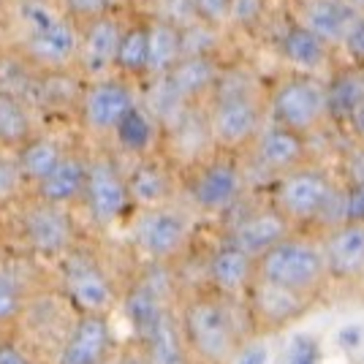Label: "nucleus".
<instances>
[{
    "mask_svg": "<svg viewBox=\"0 0 364 364\" xmlns=\"http://www.w3.org/2000/svg\"><path fill=\"white\" fill-rule=\"evenodd\" d=\"M19 16L28 28L25 52L44 71H65L79 60L82 33L71 16L49 0H22Z\"/></svg>",
    "mask_w": 364,
    "mask_h": 364,
    "instance_id": "nucleus-1",
    "label": "nucleus"
},
{
    "mask_svg": "<svg viewBox=\"0 0 364 364\" xmlns=\"http://www.w3.org/2000/svg\"><path fill=\"white\" fill-rule=\"evenodd\" d=\"M264 117H267V107H261V98L256 92L247 85H231L223 71L218 90L213 92L210 107H207L215 150H250V144L264 131Z\"/></svg>",
    "mask_w": 364,
    "mask_h": 364,
    "instance_id": "nucleus-2",
    "label": "nucleus"
},
{
    "mask_svg": "<svg viewBox=\"0 0 364 364\" xmlns=\"http://www.w3.org/2000/svg\"><path fill=\"white\" fill-rule=\"evenodd\" d=\"M180 326L191 353L207 364H231L237 356V321L226 296H196L182 307Z\"/></svg>",
    "mask_w": 364,
    "mask_h": 364,
    "instance_id": "nucleus-3",
    "label": "nucleus"
},
{
    "mask_svg": "<svg viewBox=\"0 0 364 364\" xmlns=\"http://www.w3.org/2000/svg\"><path fill=\"white\" fill-rule=\"evenodd\" d=\"M267 117L302 136H310L329 120V92L326 79L310 74H291L280 79L269 92Z\"/></svg>",
    "mask_w": 364,
    "mask_h": 364,
    "instance_id": "nucleus-4",
    "label": "nucleus"
},
{
    "mask_svg": "<svg viewBox=\"0 0 364 364\" xmlns=\"http://www.w3.org/2000/svg\"><path fill=\"white\" fill-rule=\"evenodd\" d=\"M326 272L329 269H326L323 245L299 237H289L286 242L274 245L269 253H264L256 261V280L294 291L299 296L321 286Z\"/></svg>",
    "mask_w": 364,
    "mask_h": 364,
    "instance_id": "nucleus-5",
    "label": "nucleus"
},
{
    "mask_svg": "<svg viewBox=\"0 0 364 364\" xmlns=\"http://www.w3.org/2000/svg\"><path fill=\"white\" fill-rule=\"evenodd\" d=\"M337 182L321 171L318 166H299L286 171L272 182V207L289 218V223L296 226H313L321 223L329 201L337 193Z\"/></svg>",
    "mask_w": 364,
    "mask_h": 364,
    "instance_id": "nucleus-6",
    "label": "nucleus"
},
{
    "mask_svg": "<svg viewBox=\"0 0 364 364\" xmlns=\"http://www.w3.org/2000/svg\"><path fill=\"white\" fill-rule=\"evenodd\" d=\"M191 204L204 215H228L245 196V168L226 152L210 155L193 166L188 180Z\"/></svg>",
    "mask_w": 364,
    "mask_h": 364,
    "instance_id": "nucleus-7",
    "label": "nucleus"
},
{
    "mask_svg": "<svg viewBox=\"0 0 364 364\" xmlns=\"http://www.w3.org/2000/svg\"><path fill=\"white\" fill-rule=\"evenodd\" d=\"M19 237L31 256L63 261L68 253H74V218L68 213V207H55L33 198L19 215Z\"/></svg>",
    "mask_w": 364,
    "mask_h": 364,
    "instance_id": "nucleus-8",
    "label": "nucleus"
},
{
    "mask_svg": "<svg viewBox=\"0 0 364 364\" xmlns=\"http://www.w3.org/2000/svg\"><path fill=\"white\" fill-rule=\"evenodd\" d=\"M82 204L98 228H112L134 213L128 180L112 155H92L87 164V185Z\"/></svg>",
    "mask_w": 364,
    "mask_h": 364,
    "instance_id": "nucleus-9",
    "label": "nucleus"
},
{
    "mask_svg": "<svg viewBox=\"0 0 364 364\" xmlns=\"http://www.w3.org/2000/svg\"><path fill=\"white\" fill-rule=\"evenodd\" d=\"M191 237V220L177 207H158L141 210L131 220V242L150 264H164L182 253Z\"/></svg>",
    "mask_w": 364,
    "mask_h": 364,
    "instance_id": "nucleus-10",
    "label": "nucleus"
},
{
    "mask_svg": "<svg viewBox=\"0 0 364 364\" xmlns=\"http://www.w3.org/2000/svg\"><path fill=\"white\" fill-rule=\"evenodd\" d=\"M136 104L139 98L134 85L122 76L112 74L104 79H92L82 87L79 117H82V125L95 136H114L117 125Z\"/></svg>",
    "mask_w": 364,
    "mask_h": 364,
    "instance_id": "nucleus-11",
    "label": "nucleus"
},
{
    "mask_svg": "<svg viewBox=\"0 0 364 364\" xmlns=\"http://www.w3.org/2000/svg\"><path fill=\"white\" fill-rule=\"evenodd\" d=\"M63 264V294L79 310V316H107L117 302L114 283L90 256L68 253Z\"/></svg>",
    "mask_w": 364,
    "mask_h": 364,
    "instance_id": "nucleus-12",
    "label": "nucleus"
},
{
    "mask_svg": "<svg viewBox=\"0 0 364 364\" xmlns=\"http://www.w3.org/2000/svg\"><path fill=\"white\" fill-rule=\"evenodd\" d=\"M125 25H128V22H122L114 11L104 16H95L90 22L79 25L82 44H79V60L76 63H79L82 76H85L87 82L114 74Z\"/></svg>",
    "mask_w": 364,
    "mask_h": 364,
    "instance_id": "nucleus-13",
    "label": "nucleus"
},
{
    "mask_svg": "<svg viewBox=\"0 0 364 364\" xmlns=\"http://www.w3.org/2000/svg\"><path fill=\"white\" fill-rule=\"evenodd\" d=\"M277 52L296 74L329 76L337 68V60H334L337 49L326 44L313 31H307L302 22H296L294 16L283 25V31L277 36Z\"/></svg>",
    "mask_w": 364,
    "mask_h": 364,
    "instance_id": "nucleus-14",
    "label": "nucleus"
},
{
    "mask_svg": "<svg viewBox=\"0 0 364 364\" xmlns=\"http://www.w3.org/2000/svg\"><path fill=\"white\" fill-rule=\"evenodd\" d=\"M250 152H253V161H256L258 168L280 177L286 171L307 166L310 144H307V136H302V134L269 122V125H264V131L250 144Z\"/></svg>",
    "mask_w": 364,
    "mask_h": 364,
    "instance_id": "nucleus-15",
    "label": "nucleus"
},
{
    "mask_svg": "<svg viewBox=\"0 0 364 364\" xmlns=\"http://www.w3.org/2000/svg\"><path fill=\"white\" fill-rule=\"evenodd\" d=\"M291 234H294V226L289 223V218L277 213L269 204V207H261L256 213L242 215L234 226L228 228L226 242H231L234 247H240L258 261L264 253H269L274 245L286 242Z\"/></svg>",
    "mask_w": 364,
    "mask_h": 364,
    "instance_id": "nucleus-16",
    "label": "nucleus"
},
{
    "mask_svg": "<svg viewBox=\"0 0 364 364\" xmlns=\"http://www.w3.org/2000/svg\"><path fill=\"white\" fill-rule=\"evenodd\" d=\"M112 348V326L107 316H79L65 332L55 364H104Z\"/></svg>",
    "mask_w": 364,
    "mask_h": 364,
    "instance_id": "nucleus-17",
    "label": "nucleus"
},
{
    "mask_svg": "<svg viewBox=\"0 0 364 364\" xmlns=\"http://www.w3.org/2000/svg\"><path fill=\"white\" fill-rule=\"evenodd\" d=\"M362 14L348 0H294V19L340 52L353 19Z\"/></svg>",
    "mask_w": 364,
    "mask_h": 364,
    "instance_id": "nucleus-18",
    "label": "nucleus"
},
{
    "mask_svg": "<svg viewBox=\"0 0 364 364\" xmlns=\"http://www.w3.org/2000/svg\"><path fill=\"white\" fill-rule=\"evenodd\" d=\"M207 280L218 296L234 299L256 283V258L223 240L207 258Z\"/></svg>",
    "mask_w": 364,
    "mask_h": 364,
    "instance_id": "nucleus-19",
    "label": "nucleus"
},
{
    "mask_svg": "<svg viewBox=\"0 0 364 364\" xmlns=\"http://www.w3.org/2000/svg\"><path fill=\"white\" fill-rule=\"evenodd\" d=\"M125 180H128V193H131V204L136 213L171 204V196H174L171 171L155 152L147 158H139L136 164L125 171Z\"/></svg>",
    "mask_w": 364,
    "mask_h": 364,
    "instance_id": "nucleus-20",
    "label": "nucleus"
},
{
    "mask_svg": "<svg viewBox=\"0 0 364 364\" xmlns=\"http://www.w3.org/2000/svg\"><path fill=\"white\" fill-rule=\"evenodd\" d=\"M223 76V65L213 58H182L166 76H161L168 85V90L180 98L182 104H201L204 98H213L218 82Z\"/></svg>",
    "mask_w": 364,
    "mask_h": 364,
    "instance_id": "nucleus-21",
    "label": "nucleus"
},
{
    "mask_svg": "<svg viewBox=\"0 0 364 364\" xmlns=\"http://www.w3.org/2000/svg\"><path fill=\"white\" fill-rule=\"evenodd\" d=\"M326 269L340 280H350L364 272V220H346L326 231L323 240Z\"/></svg>",
    "mask_w": 364,
    "mask_h": 364,
    "instance_id": "nucleus-22",
    "label": "nucleus"
},
{
    "mask_svg": "<svg viewBox=\"0 0 364 364\" xmlns=\"http://www.w3.org/2000/svg\"><path fill=\"white\" fill-rule=\"evenodd\" d=\"M87 164L90 158H85L82 152L68 150L60 166L55 168L44 182H38L33 188V198L55 204V207H74L85 196V185H87Z\"/></svg>",
    "mask_w": 364,
    "mask_h": 364,
    "instance_id": "nucleus-23",
    "label": "nucleus"
},
{
    "mask_svg": "<svg viewBox=\"0 0 364 364\" xmlns=\"http://www.w3.org/2000/svg\"><path fill=\"white\" fill-rule=\"evenodd\" d=\"M164 136L171 139V147L177 152V158H182L185 164H193V166L207 161V150L215 147L213 134H210V120H207V109H201V104H193V107L185 109L180 114V120L164 131Z\"/></svg>",
    "mask_w": 364,
    "mask_h": 364,
    "instance_id": "nucleus-24",
    "label": "nucleus"
},
{
    "mask_svg": "<svg viewBox=\"0 0 364 364\" xmlns=\"http://www.w3.org/2000/svg\"><path fill=\"white\" fill-rule=\"evenodd\" d=\"M141 353L147 364H191V348L185 343L180 318L168 307L158 318V323L150 329V334L141 340Z\"/></svg>",
    "mask_w": 364,
    "mask_h": 364,
    "instance_id": "nucleus-25",
    "label": "nucleus"
},
{
    "mask_svg": "<svg viewBox=\"0 0 364 364\" xmlns=\"http://www.w3.org/2000/svg\"><path fill=\"white\" fill-rule=\"evenodd\" d=\"M161 136H164V125L155 120V114L144 107V101H139L136 107L125 114V120L117 125L112 139L120 144V150L139 161V158H147L155 152Z\"/></svg>",
    "mask_w": 364,
    "mask_h": 364,
    "instance_id": "nucleus-26",
    "label": "nucleus"
},
{
    "mask_svg": "<svg viewBox=\"0 0 364 364\" xmlns=\"http://www.w3.org/2000/svg\"><path fill=\"white\" fill-rule=\"evenodd\" d=\"M65 152L68 150H65L55 136H33L14 152L16 164H19V171H22V177H25L31 191L60 166Z\"/></svg>",
    "mask_w": 364,
    "mask_h": 364,
    "instance_id": "nucleus-27",
    "label": "nucleus"
},
{
    "mask_svg": "<svg viewBox=\"0 0 364 364\" xmlns=\"http://www.w3.org/2000/svg\"><path fill=\"white\" fill-rule=\"evenodd\" d=\"M326 92H329V120L343 122L348 114L364 101V68L359 65H337L326 76Z\"/></svg>",
    "mask_w": 364,
    "mask_h": 364,
    "instance_id": "nucleus-28",
    "label": "nucleus"
},
{
    "mask_svg": "<svg viewBox=\"0 0 364 364\" xmlns=\"http://www.w3.org/2000/svg\"><path fill=\"white\" fill-rule=\"evenodd\" d=\"M150 60V22H128L122 33L114 74L128 82H147Z\"/></svg>",
    "mask_w": 364,
    "mask_h": 364,
    "instance_id": "nucleus-29",
    "label": "nucleus"
},
{
    "mask_svg": "<svg viewBox=\"0 0 364 364\" xmlns=\"http://www.w3.org/2000/svg\"><path fill=\"white\" fill-rule=\"evenodd\" d=\"M182 60L180 28L166 19H150V60H147V82L166 76Z\"/></svg>",
    "mask_w": 364,
    "mask_h": 364,
    "instance_id": "nucleus-30",
    "label": "nucleus"
},
{
    "mask_svg": "<svg viewBox=\"0 0 364 364\" xmlns=\"http://www.w3.org/2000/svg\"><path fill=\"white\" fill-rule=\"evenodd\" d=\"M33 120L28 104L16 92L0 90V147L19 150L28 139H33Z\"/></svg>",
    "mask_w": 364,
    "mask_h": 364,
    "instance_id": "nucleus-31",
    "label": "nucleus"
},
{
    "mask_svg": "<svg viewBox=\"0 0 364 364\" xmlns=\"http://www.w3.org/2000/svg\"><path fill=\"white\" fill-rule=\"evenodd\" d=\"M253 304H256L258 316L264 321H272V323H280V321L291 318V316H296L302 310L299 294L277 289V286H269V283H261V280H256Z\"/></svg>",
    "mask_w": 364,
    "mask_h": 364,
    "instance_id": "nucleus-32",
    "label": "nucleus"
},
{
    "mask_svg": "<svg viewBox=\"0 0 364 364\" xmlns=\"http://www.w3.org/2000/svg\"><path fill=\"white\" fill-rule=\"evenodd\" d=\"M28 310V291L16 269L0 264V332L14 326Z\"/></svg>",
    "mask_w": 364,
    "mask_h": 364,
    "instance_id": "nucleus-33",
    "label": "nucleus"
},
{
    "mask_svg": "<svg viewBox=\"0 0 364 364\" xmlns=\"http://www.w3.org/2000/svg\"><path fill=\"white\" fill-rule=\"evenodd\" d=\"M220 28L207 22H193L180 31L182 38V58H213L220 52Z\"/></svg>",
    "mask_w": 364,
    "mask_h": 364,
    "instance_id": "nucleus-34",
    "label": "nucleus"
},
{
    "mask_svg": "<svg viewBox=\"0 0 364 364\" xmlns=\"http://www.w3.org/2000/svg\"><path fill=\"white\" fill-rule=\"evenodd\" d=\"M25 188H28V182H25L22 171H19L16 158L14 155H3V152H0V204L14 201Z\"/></svg>",
    "mask_w": 364,
    "mask_h": 364,
    "instance_id": "nucleus-35",
    "label": "nucleus"
},
{
    "mask_svg": "<svg viewBox=\"0 0 364 364\" xmlns=\"http://www.w3.org/2000/svg\"><path fill=\"white\" fill-rule=\"evenodd\" d=\"M267 11H269L267 0H231V19H228V25L250 31V28H258L264 22Z\"/></svg>",
    "mask_w": 364,
    "mask_h": 364,
    "instance_id": "nucleus-36",
    "label": "nucleus"
},
{
    "mask_svg": "<svg viewBox=\"0 0 364 364\" xmlns=\"http://www.w3.org/2000/svg\"><path fill=\"white\" fill-rule=\"evenodd\" d=\"M63 11L74 19L76 25L90 22L95 16H104L114 11V0H60Z\"/></svg>",
    "mask_w": 364,
    "mask_h": 364,
    "instance_id": "nucleus-37",
    "label": "nucleus"
},
{
    "mask_svg": "<svg viewBox=\"0 0 364 364\" xmlns=\"http://www.w3.org/2000/svg\"><path fill=\"white\" fill-rule=\"evenodd\" d=\"M340 52L348 58L350 65L364 68V11L353 19V25H350L348 33H346V38H343Z\"/></svg>",
    "mask_w": 364,
    "mask_h": 364,
    "instance_id": "nucleus-38",
    "label": "nucleus"
},
{
    "mask_svg": "<svg viewBox=\"0 0 364 364\" xmlns=\"http://www.w3.org/2000/svg\"><path fill=\"white\" fill-rule=\"evenodd\" d=\"M198 11V19L207 22V25H215V28H226L228 19H231V0H193Z\"/></svg>",
    "mask_w": 364,
    "mask_h": 364,
    "instance_id": "nucleus-39",
    "label": "nucleus"
},
{
    "mask_svg": "<svg viewBox=\"0 0 364 364\" xmlns=\"http://www.w3.org/2000/svg\"><path fill=\"white\" fill-rule=\"evenodd\" d=\"M286 364H318V343L310 334H296L289 346Z\"/></svg>",
    "mask_w": 364,
    "mask_h": 364,
    "instance_id": "nucleus-40",
    "label": "nucleus"
},
{
    "mask_svg": "<svg viewBox=\"0 0 364 364\" xmlns=\"http://www.w3.org/2000/svg\"><path fill=\"white\" fill-rule=\"evenodd\" d=\"M0 364H36V359L28 353V348L22 343L0 337Z\"/></svg>",
    "mask_w": 364,
    "mask_h": 364,
    "instance_id": "nucleus-41",
    "label": "nucleus"
},
{
    "mask_svg": "<svg viewBox=\"0 0 364 364\" xmlns=\"http://www.w3.org/2000/svg\"><path fill=\"white\" fill-rule=\"evenodd\" d=\"M231 364H269V350L261 343L245 346V348L237 350V356L231 359Z\"/></svg>",
    "mask_w": 364,
    "mask_h": 364,
    "instance_id": "nucleus-42",
    "label": "nucleus"
},
{
    "mask_svg": "<svg viewBox=\"0 0 364 364\" xmlns=\"http://www.w3.org/2000/svg\"><path fill=\"white\" fill-rule=\"evenodd\" d=\"M343 125L348 128L350 136L356 139V141H359V144L364 147V101H362V104H359L356 109H353V112H350L348 120L343 122Z\"/></svg>",
    "mask_w": 364,
    "mask_h": 364,
    "instance_id": "nucleus-43",
    "label": "nucleus"
},
{
    "mask_svg": "<svg viewBox=\"0 0 364 364\" xmlns=\"http://www.w3.org/2000/svg\"><path fill=\"white\" fill-rule=\"evenodd\" d=\"M359 337H362V332H359V326H353V329H343V334H340V343L346 346V348H356L359 346Z\"/></svg>",
    "mask_w": 364,
    "mask_h": 364,
    "instance_id": "nucleus-44",
    "label": "nucleus"
},
{
    "mask_svg": "<svg viewBox=\"0 0 364 364\" xmlns=\"http://www.w3.org/2000/svg\"><path fill=\"white\" fill-rule=\"evenodd\" d=\"M120 364H147V359H144V353H134V350H131V353L122 356Z\"/></svg>",
    "mask_w": 364,
    "mask_h": 364,
    "instance_id": "nucleus-45",
    "label": "nucleus"
},
{
    "mask_svg": "<svg viewBox=\"0 0 364 364\" xmlns=\"http://www.w3.org/2000/svg\"><path fill=\"white\" fill-rule=\"evenodd\" d=\"M350 6H356V9H359V11H364V0H348Z\"/></svg>",
    "mask_w": 364,
    "mask_h": 364,
    "instance_id": "nucleus-46",
    "label": "nucleus"
}]
</instances>
